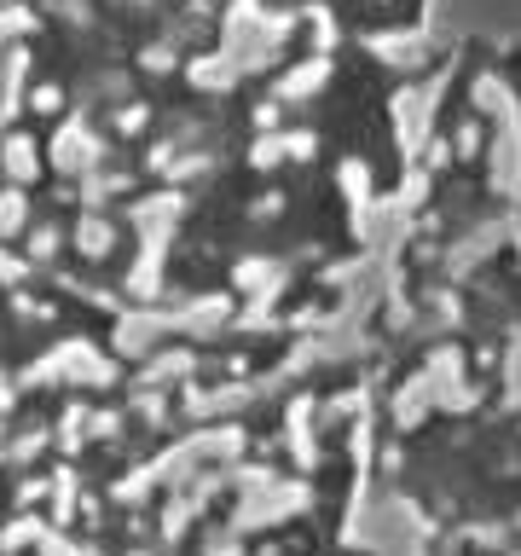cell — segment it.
Masks as SVG:
<instances>
[{"label":"cell","instance_id":"obj_1","mask_svg":"<svg viewBox=\"0 0 521 556\" xmlns=\"http://www.w3.org/2000/svg\"><path fill=\"white\" fill-rule=\"evenodd\" d=\"M429 0H0V261L197 331L325 336L406 203Z\"/></svg>","mask_w":521,"mask_h":556}]
</instances>
